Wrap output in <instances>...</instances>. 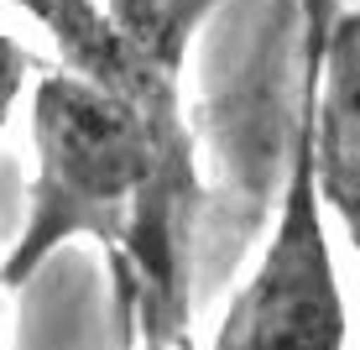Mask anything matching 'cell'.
<instances>
[{
	"label": "cell",
	"mask_w": 360,
	"mask_h": 350,
	"mask_svg": "<svg viewBox=\"0 0 360 350\" xmlns=\"http://www.w3.org/2000/svg\"><path fill=\"white\" fill-rule=\"evenodd\" d=\"M32 194L0 287H21L58 246H105L115 272L120 340L141 350H188L193 241L209 189L193 136H167L126 99L53 68L32 89Z\"/></svg>",
	"instance_id": "cell-1"
},
{
	"label": "cell",
	"mask_w": 360,
	"mask_h": 350,
	"mask_svg": "<svg viewBox=\"0 0 360 350\" xmlns=\"http://www.w3.org/2000/svg\"><path fill=\"white\" fill-rule=\"evenodd\" d=\"M345 345H350V308H345L340 267H334L329 246V209L314 173L308 89L297 84L277 220H271V235L251 277L230 298L209 350H345Z\"/></svg>",
	"instance_id": "cell-2"
},
{
	"label": "cell",
	"mask_w": 360,
	"mask_h": 350,
	"mask_svg": "<svg viewBox=\"0 0 360 350\" xmlns=\"http://www.w3.org/2000/svg\"><path fill=\"white\" fill-rule=\"evenodd\" d=\"M303 89L314 115L319 194L360 251V6L334 16V0H303Z\"/></svg>",
	"instance_id": "cell-3"
},
{
	"label": "cell",
	"mask_w": 360,
	"mask_h": 350,
	"mask_svg": "<svg viewBox=\"0 0 360 350\" xmlns=\"http://www.w3.org/2000/svg\"><path fill=\"white\" fill-rule=\"evenodd\" d=\"M6 6L27 11L47 32V42H53V53L63 58L68 73H79L84 84L126 99L157 131L193 136L188 115H183V89H178L183 73L157 63L152 53H141L126 37V27L105 11V0H6Z\"/></svg>",
	"instance_id": "cell-4"
},
{
	"label": "cell",
	"mask_w": 360,
	"mask_h": 350,
	"mask_svg": "<svg viewBox=\"0 0 360 350\" xmlns=\"http://www.w3.org/2000/svg\"><path fill=\"white\" fill-rule=\"evenodd\" d=\"M225 0H105V11L126 27V37L141 53H152L157 63L178 68L193 47V32L204 27Z\"/></svg>",
	"instance_id": "cell-5"
},
{
	"label": "cell",
	"mask_w": 360,
	"mask_h": 350,
	"mask_svg": "<svg viewBox=\"0 0 360 350\" xmlns=\"http://www.w3.org/2000/svg\"><path fill=\"white\" fill-rule=\"evenodd\" d=\"M32 63H37L32 47H27V42H16L11 32H0V126L11 120V110H16L21 89H27Z\"/></svg>",
	"instance_id": "cell-6"
},
{
	"label": "cell",
	"mask_w": 360,
	"mask_h": 350,
	"mask_svg": "<svg viewBox=\"0 0 360 350\" xmlns=\"http://www.w3.org/2000/svg\"><path fill=\"white\" fill-rule=\"evenodd\" d=\"M0 293H6V287H0Z\"/></svg>",
	"instance_id": "cell-7"
}]
</instances>
